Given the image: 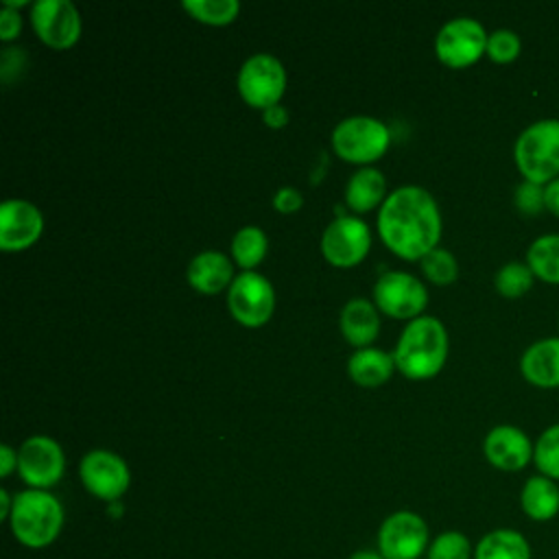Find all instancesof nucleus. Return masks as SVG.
I'll return each mask as SVG.
<instances>
[{"mask_svg": "<svg viewBox=\"0 0 559 559\" xmlns=\"http://www.w3.org/2000/svg\"><path fill=\"white\" fill-rule=\"evenodd\" d=\"M378 231L393 253L421 260L441 238L439 205L428 190L402 186L384 199L378 212Z\"/></svg>", "mask_w": 559, "mask_h": 559, "instance_id": "nucleus-1", "label": "nucleus"}, {"mask_svg": "<svg viewBox=\"0 0 559 559\" xmlns=\"http://www.w3.org/2000/svg\"><path fill=\"white\" fill-rule=\"evenodd\" d=\"M445 358H448V332L443 323L435 317L413 319L404 328L393 349L395 367L406 378H413V380L432 378L435 373L441 371Z\"/></svg>", "mask_w": 559, "mask_h": 559, "instance_id": "nucleus-2", "label": "nucleus"}, {"mask_svg": "<svg viewBox=\"0 0 559 559\" xmlns=\"http://www.w3.org/2000/svg\"><path fill=\"white\" fill-rule=\"evenodd\" d=\"M7 522L22 546L39 550L59 537L63 507L48 489H24L13 496V509Z\"/></svg>", "mask_w": 559, "mask_h": 559, "instance_id": "nucleus-3", "label": "nucleus"}, {"mask_svg": "<svg viewBox=\"0 0 559 559\" xmlns=\"http://www.w3.org/2000/svg\"><path fill=\"white\" fill-rule=\"evenodd\" d=\"M513 159L524 177L539 186L559 177V118H544L528 124L515 140Z\"/></svg>", "mask_w": 559, "mask_h": 559, "instance_id": "nucleus-4", "label": "nucleus"}, {"mask_svg": "<svg viewBox=\"0 0 559 559\" xmlns=\"http://www.w3.org/2000/svg\"><path fill=\"white\" fill-rule=\"evenodd\" d=\"M391 133L386 124L371 116H349L332 131L336 155L352 164H371L389 148Z\"/></svg>", "mask_w": 559, "mask_h": 559, "instance_id": "nucleus-5", "label": "nucleus"}, {"mask_svg": "<svg viewBox=\"0 0 559 559\" xmlns=\"http://www.w3.org/2000/svg\"><path fill=\"white\" fill-rule=\"evenodd\" d=\"M428 546V524L415 511H395L386 515L378 528L376 550L384 559H421Z\"/></svg>", "mask_w": 559, "mask_h": 559, "instance_id": "nucleus-6", "label": "nucleus"}, {"mask_svg": "<svg viewBox=\"0 0 559 559\" xmlns=\"http://www.w3.org/2000/svg\"><path fill=\"white\" fill-rule=\"evenodd\" d=\"M286 87V70L282 61L269 52L251 55L238 72V92L242 100L255 109L277 105Z\"/></svg>", "mask_w": 559, "mask_h": 559, "instance_id": "nucleus-7", "label": "nucleus"}, {"mask_svg": "<svg viewBox=\"0 0 559 559\" xmlns=\"http://www.w3.org/2000/svg\"><path fill=\"white\" fill-rule=\"evenodd\" d=\"M487 33L474 17H454L441 26L435 52L448 68H467L487 52Z\"/></svg>", "mask_w": 559, "mask_h": 559, "instance_id": "nucleus-8", "label": "nucleus"}, {"mask_svg": "<svg viewBox=\"0 0 559 559\" xmlns=\"http://www.w3.org/2000/svg\"><path fill=\"white\" fill-rule=\"evenodd\" d=\"M227 306L236 321L249 328H258L266 323L273 314V308H275L273 286L264 275L255 271H242L229 284Z\"/></svg>", "mask_w": 559, "mask_h": 559, "instance_id": "nucleus-9", "label": "nucleus"}, {"mask_svg": "<svg viewBox=\"0 0 559 559\" xmlns=\"http://www.w3.org/2000/svg\"><path fill=\"white\" fill-rule=\"evenodd\" d=\"M66 469V456L61 445L46 437H28L17 450V472L28 489H48L57 485Z\"/></svg>", "mask_w": 559, "mask_h": 559, "instance_id": "nucleus-10", "label": "nucleus"}, {"mask_svg": "<svg viewBox=\"0 0 559 559\" xmlns=\"http://www.w3.org/2000/svg\"><path fill=\"white\" fill-rule=\"evenodd\" d=\"M79 476L83 487L98 500L118 502L131 483V472L122 456L111 450H92L81 459Z\"/></svg>", "mask_w": 559, "mask_h": 559, "instance_id": "nucleus-11", "label": "nucleus"}, {"mask_svg": "<svg viewBox=\"0 0 559 559\" xmlns=\"http://www.w3.org/2000/svg\"><path fill=\"white\" fill-rule=\"evenodd\" d=\"M376 306L393 319H417L428 304L426 286L411 273L386 271L373 286Z\"/></svg>", "mask_w": 559, "mask_h": 559, "instance_id": "nucleus-12", "label": "nucleus"}, {"mask_svg": "<svg viewBox=\"0 0 559 559\" xmlns=\"http://www.w3.org/2000/svg\"><path fill=\"white\" fill-rule=\"evenodd\" d=\"M35 33L50 48L63 50L79 41L81 15L70 0H37L31 7Z\"/></svg>", "mask_w": 559, "mask_h": 559, "instance_id": "nucleus-13", "label": "nucleus"}, {"mask_svg": "<svg viewBox=\"0 0 559 559\" xmlns=\"http://www.w3.org/2000/svg\"><path fill=\"white\" fill-rule=\"evenodd\" d=\"M371 245V234L365 221L356 216H336L321 236V251L334 266L358 264Z\"/></svg>", "mask_w": 559, "mask_h": 559, "instance_id": "nucleus-14", "label": "nucleus"}, {"mask_svg": "<svg viewBox=\"0 0 559 559\" xmlns=\"http://www.w3.org/2000/svg\"><path fill=\"white\" fill-rule=\"evenodd\" d=\"M535 443L531 437L511 424L491 428L483 441V454L500 472H520L533 461Z\"/></svg>", "mask_w": 559, "mask_h": 559, "instance_id": "nucleus-15", "label": "nucleus"}, {"mask_svg": "<svg viewBox=\"0 0 559 559\" xmlns=\"http://www.w3.org/2000/svg\"><path fill=\"white\" fill-rule=\"evenodd\" d=\"M44 229V218L37 205L24 199H9L0 205V249H28Z\"/></svg>", "mask_w": 559, "mask_h": 559, "instance_id": "nucleus-16", "label": "nucleus"}, {"mask_svg": "<svg viewBox=\"0 0 559 559\" xmlns=\"http://www.w3.org/2000/svg\"><path fill=\"white\" fill-rule=\"evenodd\" d=\"M520 371L537 389H559V336L528 345L520 358Z\"/></svg>", "mask_w": 559, "mask_h": 559, "instance_id": "nucleus-17", "label": "nucleus"}, {"mask_svg": "<svg viewBox=\"0 0 559 559\" xmlns=\"http://www.w3.org/2000/svg\"><path fill=\"white\" fill-rule=\"evenodd\" d=\"M520 509L531 522H550L559 515V483L533 474L520 489Z\"/></svg>", "mask_w": 559, "mask_h": 559, "instance_id": "nucleus-18", "label": "nucleus"}, {"mask_svg": "<svg viewBox=\"0 0 559 559\" xmlns=\"http://www.w3.org/2000/svg\"><path fill=\"white\" fill-rule=\"evenodd\" d=\"M231 275H234L231 262L221 251H201L190 260L186 271L188 284L207 295H216L227 284H231L234 282Z\"/></svg>", "mask_w": 559, "mask_h": 559, "instance_id": "nucleus-19", "label": "nucleus"}, {"mask_svg": "<svg viewBox=\"0 0 559 559\" xmlns=\"http://www.w3.org/2000/svg\"><path fill=\"white\" fill-rule=\"evenodd\" d=\"M474 559H533V548L524 533L500 526L474 544Z\"/></svg>", "mask_w": 559, "mask_h": 559, "instance_id": "nucleus-20", "label": "nucleus"}, {"mask_svg": "<svg viewBox=\"0 0 559 559\" xmlns=\"http://www.w3.org/2000/svg\"><path fill=\"white\" fill-rule=\"evenodd\" d=\"M380 330V317L373 304L362 297L349 299L341 310V332L356 347H367Z\"/></svg>", "mask_w": 559, "mask_h": 559, "instance_id": "nucleus-21", "label": "nucleus"}, {"mask_svg": "<svg viewBox=\"0 0 559 559\" xmlns=\"http://www.w3.org/2000/svg\"><path fill=\"white\" fill-rule=\"evenodd\" d=\"M395 369L393 354H386L378 347L356 349L347 360L349 378L360 386H380L384 384Z\"/></svg>", "mask_w": 559, "mask_h": 559, "instance_id": "nucleus-22", "label": "nucleus"}, {"mask_svg": "<svg viewBox=\"0 0 559 559\" xmlns=\"http://www.w3.org/2000/svg\"><path fill=\"white\" fill-rule=\"evenodd\" d=\"M384 190H386L384 175L378 168L365 166L349 177L345 188V201L356 212H369L384 199Z\"/></svg>", "mask_w": 559, "mask_h": 559, "instance_id": "nucleus-23", "label": "nucleus"}, {"mask_svg": "<svg viewBox=\"0 0 559 559\" xmlns=\"http://www.w3.org/2000/svg\"><path fill=\"white\" fill-rule=\"evenodd\" d=\"M528 269L535 280L559 286V234H544L535 238L526 249Z\"/></svg>", "mask_w": 559, "mask_h": 559, "instance_id": "nucleus-24", "label": "nucleus"}, {"mask_svg": "<svg viewBox=\"0 0 559 559\" xmlns=\"http://www.w3.org/2000/svg\"><path fill=\"white\" fill-rule=\"evenodd\" d=\"M266 234L255 225H247L236 231L231 240V255L245 271H251L266 255Z\"/></svg>", "mask_w": 559, "mask_h": 559, "instance_id": "nucleus-25", "label": "nucleus"}, {"mask_svg": "<svg viewBox=\"0 0 559 559\" xmlns=\"http://www.w3.org/2000/svg\"><path fill=\"white\" fill-rule=\"evenodd\" d=\"M535 282V275L533 271L528 269L526 262H518V260H511L507 264H502L493 277V286L496 290L507 297V299H520L524 297L531 286Z\"/></svg>", "mask_w": 559, "mask_h": 559, "instance_id": "nucleus-26", "label": "nucleus"}, {"mask_svg": "<svg viewBox=\"0 0 559 559\" xmlns=\"http://www.w3.org/2000/svg\"><path fill=\"white\" fill-rule=\"evenodd\" d=\"M533 463L537 474H544L559 483V421L548 426L535 441Z\"/></svg>", "mask_w": 559, "mask_h": 559, "instance_id": "nucleus-27", "label": "nucleus"}, {"mask_svg": "<svg viewBox=\"0 0 559 559\" xmlns=\"http://www.w3.org/2000/svg\"><path fill=\"white\" fill-rule=\"evenodd\" d=\"M183 9L203 24L221 26L229 24L238 11V0H183Z\"/></svg>", "mask_w": 559, "mask_h": 559, "instance_id": "nucleus-28", "label": "nucleus"}, {"mask_svg": "<svg viewBox=\"0 0 559 559\" xmlns=\"http://www.w3.org/2000/svg\"><path fill=\"white\" fill-rule=\"evenodd\" d=\"M426 559H474V546L465 533L443 531L430 542Z\"/></svg>", "mask_w": 559, "mask_h": 559, "instance_id": "nucleus-29", "label": "nucleus"}, {"mask_svg": "<svg viewBox=\"0 0 559 559\" xmlns=\"http://www.w3.org/2000/svg\"><path fill=\"white\" fill-rule=\"evenodd\" d=\"M421 271L424 275L437 284V286H448L456 280L459 275V264H456V258L448 251V249H441V247H435L432 251H428L421 260Z\"/></svg>", "mask_w": 559, "mask_h": 559, "instance_id": "nucleus-30", "label": "nucleus"}, {"mask_svg": "<svg viewBox=\"0 0 559 559\" xmlns=\"http://www.w3.org/2000/svg\"><path fill=\"white\" fill-rule=\"evenodd\" d=\"M522 50V41L518 37L515 31L509 28H498L493 33H489L487 37V57L493 63H511L520 57Z\"/></svg>", "mask_w": 559, "mask_h": 559, "instance_id": "nucleus-31", "label": "nucleus"}, {"mask_svg": "<svg viewBox=\"0 0 559 559\" xmlns=\"http://www.w3.org/2000/svg\"><path fill=\"white\" fill-rule=\"evenodd\" d=\"M513 203H515V207H518L522 214H526V216H537L539 212L546 210V190H544V186H539V183L522 181V183L515 188Z\"/></svg>", "mask_w": 559, "mask_h": 559, "instance_id": "nucleus-32", "label": "nucleus"}, {"mask_svg": "<svg viewBox=\"0 0 559 559\" xmlns=\"http://www.w3.org/2000/svg\"><path fill=\"white\" fill-rule=\"evenodd\" d=\"M26 68V55L22 48H15V46H9L2 50V57H0V76L4 83H11L22 70Z\"/></svg>", "mask_w": 559, "mask_h": 559, "instance_id": "nucleus-33", "label": "nucleus"}, {"mask_svg": "<svg viewBox=\"0 0 559 559\" xmlns=\"http://www.w3.org/2000/svg\"><path fill=\"white\" fill-rule=\"evenodd\" d=\"M301 205H304L301 192H299L297 188H290V186L280 188V190L275 192V197H273V207H275L277 212H282V214H293V212H297Z\"/></svg>", "mask_w": 559, "mask_h": 559, "instance_id": "nucleus-34", "label": "nucleus"}, {"mask_svg": "<svg viewBox=\"0 0 559 559\" xmlns=\"http://www.w3.org/2000/svg\"><path fill=\"white\" fill-rule=\"evenodd\" d=\"M20 28H22V17H20L17 9L2 7V11H0V39L2 41L15 39Z\"/></svg>", "mask_w": 559, "mask_h": 559, "instance_id": "nucleus-35", "label": "nucleus"}, {"mask_svg": "<svg viewBox=\"0 0 559 559\" xmlns=\"http://www.w3.org/2000/svg\"><path fill=\"white\" fill-rule=\"evenodd\" d=\"M262 118H264V122H266L271 129H282V127H286V122H288V111H286V107H282V105L277 103V105L266 107V109L262 111Z\"/></svg>", "mask_w": 559, "mask_h": 559, "instance_id": "nucleus-36", "label": "nucleus"}, {"mask_svg": "<svg viewBox=\"0 0 559 559\" xmlns=\"http://www.w3.org/2000/svg\"><path fill=\"white\" fill-rule=\"evenodd\" d=\"M13 469H17V452L11 445H0V476L7 478Z\"/></svg>", "mask_w": 559, "mask_h": 559, "instance_id": "nucleus-37", "label": "nucleus"}, {"mask_svg": "<svg viewBox=\"0 0 559 559\" xmlns=\"http://www.w3.org/2000/svg\"><path fill=\"white\" fill-rule=\"evenodd\" d=\"M546 190V210L559 218V177L544 186Z\"/></svg>", "mask_w": 559, "mask_h": 559, "instance_id": "nucleus-38", "label": "nucleus"}, {"mask_svg": "<svg viewBox=\"0 0 559 559\" xmlns=\"http://www.w3.org/2000/svg\"><path fill=\"white\" fill-rule=\"evenodd\" d=\"M13 509V498L7 489H0V520H9Z\"/></svg>", "mask_w": 559, "mask_h": 559, "instance_id": "nucleus-39", "label": "nucleus"}, {"mask_svg": "<svg viewBox=\"0 0 559 559\" xmlns=\"http://www.w3.org/2000/svg\"><path fill=\"white\" fill-rule=\"evenodd\" d=\"M349 559H384L378 550H369V548H360L354 555H349Z\"/></svg>", "mask_w": 559, "mask_h": 559, "instance_id": "nucleus-40", "label": "nucleus"}]
</instances>
